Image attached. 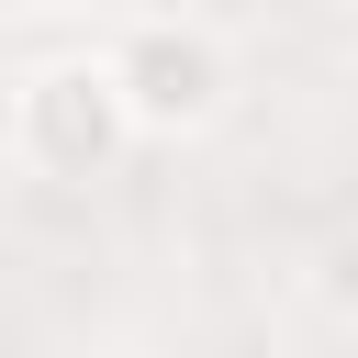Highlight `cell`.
Wrapping results in <instances>:
<instances>
[{"mask_svg":"<svg viewBox=\"0 0 358 358\" xmlns=\"http://www.w3.org/2000/svg\"><path fill=\"white\" fill-rule=\"evenodd\" d=\"M123 78H134V112L145 123H201L213 112V45L201 34H134Z\"/></svg>","mask_w":358,"mask_h":358,"instance_id":"obj_1","label":"cell"},{"mask_svg":"<svg viewBox=\"0 0 358 358\" xmlns=\"http://www.w3.org/2000/svg\"><path fill=\"white\" fill-rule=\"evenodd\" d=\"M347 291H358V246H336V302H347Z\"/></svg>","mask_w":358,"mask_h":358,"instance_id":"obj_2","label":"cell"},{"mask_svg":"<svg viewBox=\"0 0 358 358\" xmlns=\"http://www.w3.org/2000/svg\"><path fill=\"white\" fill-rule=\"evenodd\" d=\"M0 22H11V0H0Z\"/></svg>","mask_w":358,"mask_h":358,"instance_id":"obj_3","label":"cell"}]
</instances>
